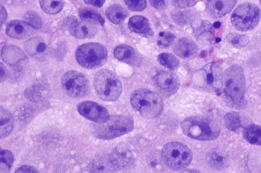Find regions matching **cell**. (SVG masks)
Here are the masks:
<instances>
[{
	"label": "cell",
	"mask_w": 261,
	"mask_h": 173,
	"mask_svg": "<svg viewBox=\"0 0 261 173\" xmlns=\"http://www.w3.org/2000/svg\"><path fill=\"white\" fill-rule=\"evenodd\" d=\"M223 86L228 106L243 109L246 106L244 98L246 82L242 67L233 64L223 74Z\"/></svg>",
	"instance_id": "obj_1"
},
{
	"label": "cell",
	"mask_w": 261,
	"mask_h": 173,
	"mask_svg": "<svg viewBox=\"0 0 261 173\" xmlns=\"http://www.w3.org/2000/svg\"><path fill=\"white\" fill-rule=\"evenodd\" d=\"M187 136L199 141H211L217 138L220 132L218 123L209 118L196 116L185 119L181 123Z\"/></svg>",
	"instance_id": "obj_2"
},
{
	"label": "cell",
	"mask_w": 261,
	"mask_h": 173,
	"mask_svg": "<svg viewBox=\"0 0 261 173\" xmlns=\"http://www.w3.org/2000/svg\"><path fill=\"white\" fill-rule=\"evenodd\" d=\"M132 119L123 115H111L103 122L91 124V131L96 138L111 140L130 132L133 128Z\"/></svg>",
	"instance_id": "obj_3"
},
{
	"label": "cell",
	"mask_w": 261,
	"mask_h": 173,
	"mask_svg": "<svg viewBox=\"0 0 261 173\" xmlns=\"http://www.w3.org/2000/svg\"><path fill=\"white\" fill-rule=\"evenodd\" d=\"M130 103L133 108L146 119L158 117L163 108L161 97L156 93L144 88L136 90L132 93Z\"/></svg>",
	"instance_id": "obj_4"
},
{
	"label": "cell",
	"mask_w": 261,
	"mask_h": 173,
	"mask_svg": "<svg viewBox=\"0 0 261 173\" xmlns=\"http://www.w3.org/2000/svg\"><path fill=\"white\" fill-rule=\"evenodd\" d=\"M93 87L97 95L106 101H114L120 96L122 86L117 75L107 69L98 71L93 79Z\"/></svg>",
	"instance_id": "obj_5"
},
{
	"label": "cell",
	"mask_w": 261,
	"mask_h": 173,
	"mask_svg": "<svg viewBox=\"0 0 261 173\" xmlns=\"http://www.w3.org/2000/svg\"><path fill=\"white\" fill-rule=\"evenodd\" d=\"M223 73L221 66L210 62L197 71L193 75V83L199 88L210 92L219 91L223 86Z\"/></svg>",
	"instance_id": "obj_6"
},
{
	"label": "cell",
	"mask_w": 261,
	"mask_h": 173,
	"mask_svg": "<svg viewBox=\"0 0 261 173\" xmlns=\"http://www.w3.org/2000/svg\"><path fill=\"white\" fill-rule=\"evenodd\" d=\"M161 155L166 165L175 170L185 168L192 159L191 150L187 145L178 142H172L165 145Z\"/></svg>",
	"instance_id": "obj_7"
},
{
	"label": "cell",
	"mask_w": 261,
	"mask_h": 173,
	"mask_svg": "<svg viewBox=\"0 0 261 173\" xmlns=\"http://www.w3.org/2000/svg\"><path fill=\"white\" fill-rule=\"evenodd\" d=\"M75 56L78 63L83 67L95 69L106 62L107 50L100 43H85L77 48Z\"/></svg>",
	"instance_id": "obj_8"
},
{
	"label": "cell",
	"mask_w": 261,
	"mask_h": 173,
	"mask_svg": "<svg viewBox=\"0 0 261 173\" xmlns=\"http://www.w3.org/2000/svg\"><path fill=\"white\" fill-rule=\"evenodd\" d=\"M260 18V10L256 5L244 3L234 10L230 19L236 29L245 32L254 29L258 23Z\"/></svg>",
	"instance_id": "obj_9"
},
{
	"label": "cell",
	"mask_w": 261,
	"mask_h": 173,
	"mask_svg": "<svg viewBox=\"0 0 261 173\" xmlns=\"http://www.w3.org/2000/svg\"><path fill=\"white\" fill-rule=\"evenodd\" d=\"M61 84L64 92L72 98H82L89 90V82L86 77L75 71L65 73L62 77Z\"/></svg>",
	"instance_id": "obj_10"
},
{
	"label": "cell",
	"mask_w": 261,
	"mask_h": 173,
	"mask_svg": "<svg viewBox=\"0 0 261 173\" xmlns=\"http://www.w3.org/2000/svg\"><path fill=\"white\" fill-rule=\"evenodd\" d=\"M77 110L83 117L95 123L103 122L110 116L105 107L92 101L79 103L77 105Z\"/></svg>",
	"instance_id": "obj_11"
},
{
	"label": "cell",
	"mask_w": 261,
	"mask_h": 173,
	"mask_svg": "<svg viewBox=\"0 0 261 173\" xmlns=\"http://www.w3.org/2000/svg\"><path fill=\"white\" fill-rule=\"evenodd\" d=\"M109 159L116 169L126 170L134 163L132 152L126 144H118L109 156Z\"/></svg>",
	"instance_id": "obj_12"
},
{
	"label": "cell",
	"mask_w": 261,
	"mask_h": 173,
	"mask_svg": "<svg viewBox=\"0 0 261 173\" xmlns=\"http://www.w3.org/2000/svg\"><path fill=\"white\" fill-rule=\"evenodd\" d=\"M153 82L160 92L167 96L174 94L179 86L178 77L165 71L158 73L153 77Z\"/></svg>",
	"instance_id": "obj_13"
},
{
	"label": "cell",
	"mask_w": 261,
	"mask_h": 173,
	"mask_svg": "<svg viewBox=\"0 0 261 173\" xmlns=\"http://www.w3.org/2000/svg\"><path fill=\"white\" fill-rule=\"evenodd\" d=\"M35 29L27 22L14 20L7 24L6 31L7 35L12 38L24 39L31 36Z\"/></svg>",
	"instance_id": "obj_14"
},
{
	"label": "cell",
	"mask_w": 261,
	"mask_h": 173,
	"mask_svg": "<svg viewBox=\"0 0 261 173\" xmlns=\"http://www.w3.org/2000/svg\"><path fill=\"white\" fill-rule=\"evenodd\" d=\"M206 160L213 168L218 170L226 169L229 164L228 153L220 148H216L209 151Z\"/></svg>",
	"instance_id": "obj_15"
},
{
	"label": "cell",
	"mask_w": 261,
	"mask_h": 173,
	"mask_svg": "<svg viewBox=\"0 0 261 173\" xmlns=\"http://www.w3.org/2000/svg\"><path fill=\"white\" fill-rule=\"evenodd\" d=\"M69 29L73 36L80 39L93 38L97 30L95 23L85 20L81 22L77 20Z\"/></svg>",
	"instance_id": "obj_16"
},
{
	"label": "cell",
	"mask_w": 261,
	"mask_h": 173,
	"mask_svg": "<svg viewBox=\"0 0 261 173\" xmlns=\"http://www.w3.org/2000/svg\"><path fill=\"white\" fill-rule=\"evenodd\" d=\"M236 2V0H209L207 9L214 18H220L229 13Z\"/></svg>",
	"instance_id": "obj_17"
},
{
	"label": "cell",
	"mask_w": 261,
	"mask_h": 173,
	"mask_svg": "<svg viewBox=\"0 0 261 173\" xmlns=\"http://www.w3.org/2000/svg\"><path fill=\"white\" fill-rule=\"evenodd\" d=\"M26 52L31 56L41 58L45 56L47 49V45L45 39L41 37L32 38L24 43Z\"/></svg>",
	"instance_id": "obj_18"
},
{
	"label": "cell",
	"mask_w": 261,
	"mask_h": 173,
	"mask_svg": "<svg viewBox=\"0 0 261 173\" xmlns=\"http://www.w3.org/2000/svg\"><path fill=\"white\" fill-rule=\"evenodd\" d=\"M115 57L119 60L130 65H137L140 62L135 50L127 45H120L114 49Z\"/></svg>",
	"instance_id": "obj_19"
},
{
	"label": "cell",
	"mask_w": 261,
	"mask_h": 173,
	"mask_svg": "<svg viewBox=\"0 0 261 173\" xmlns=\"http://www.w3.org/2000/svg\"><path fill=\"white\" fill-rule=\"evenodd\" d=\"M197 44L191 39L182 38L175 45L173 51L179 57L188 58L195 55L198 51Z\"/></svg>",
	"instance_id": "obj_20"
},
{
	"label": "cell",
	"mask_w": 261,
	"mask_h": 173,
	"mask_svg": "<svg viewBox=\"0 0 261 173\" xmlns=\"http://www.w3.org/2000/svg\"><path fill=\"white\" fill-rule=\"evenodd\" d=\"M1 55L4 61L9 64H14L25 57L21 49L12 45L4 47Z\"/></svg>",
	"instance_id": "obj_21"
},
{
	"label": "cell",
	"mask_w": 261,
	"mask_h": 173,
	"mask_svg": "<svg viewBox=\"0 0 261 173\" xmlns=\"http://www.w3.org/2000/svg\"><path fill=\"white\" fill-rule=\"evenodd\" d=\"M1 137L8 135L14 127V119L11 113L2 106L0 107Z\"/></svg>",
	"instance_id": "obj_22"
},
{
	"label": "cell",
	"mask_w": 261,
	"mask_h": 173,
	"mask_svg": "<svg viewBox=\"0 0 261 173\" xmlns=\"http://www.w3.org/2000/svg\"><path fill=\"white\" fill-rule=\"evenodd\" d=\"M128 26L132 31L137 33L145 34L148 32L150 29L148 19L139 15L131 17L128 22Z\"/></svg>",
	"instance_id": "obj_23"
},
{
	"label": "cell",
	"mask_w": 261,
	"mask_h": 173,
	"mask_svg": "<svg viewBox=\"0 0 261 173\" xmlns=\"http://www.w3.org/2000/svg\"><path fill=\"white\" fill-rule=\"evenodd\" d=\"M116 169L109 157H97L93 160L89 166V171L91 172H113Z\"/></svg>",
	"instance_id": "obj_24"
},
{
	"label": "cell",
	"mask_w": 261,
	"mask_h": 173,
	"mask_svg": "<svg viewBox=\"0 0 261 173\" xmlns=\"http://www.w3.org/2000/svg\"><path fill=\"white\" fill-rule=\"evenodd\" d=\"M108 19L114 24L122 22L128 16L127 11L121 6L114 4L109 7L106 11Z\"/></svg>",
	"instance_id": "obj_25"
},
{
	"label": "cell",
	"mask_w": 261,
	"mask_h": 173,
	"mask_svg": "<svg viewBox=\"0 0 261 173\" xmlns=\"http://www.w3.org/2000/svg\"><path fill=\"white\" fill-rule=\"evenodd\" d=\"M243 136L248 143L261 146V126L256 124L248 126L243 130Z\"/></svg>",
	"instance_id": "obj_26"
},
{
	"label": "cell",
	"mask_w": 261,
	"mask_h": 173,
	"mask_svg": "<svg viewBox=\"0 0 261 173\" xmlns=\"http://www.w3.org/2000/svg\"><path fill=\"white\" fill-rule=\"evenodd\" d=\"M193 28L195 36L199 41L203 40L204 38H207L213 33L212 25L207 21L196 22L193 25Z\"/></svg>",
	"instance_id": "obj_27"
},
{
	"label": "cell",
	"mask_w": 261,
	"mask_h": 173,
	"mask_svg": "<svg viewBox=\"0 0 261 173\" xmlns=\"http://www.w3.org/2000/svg\"><path fill=\"white\" fill-rule=\"evenodd\" d=\"M79 15L82 20L93 22L103 26L105 19L97 12L88 8H83L79 11Z\"/></svg>",
	"instance_id": "obj_28"
},
{
	"label": "cell",
	"mask_w": 261,
	"mask_h": 173,
	"mask_svg": "<svg viewBox=\"0 0 261 173\" xmlns=\"http://www.w3.org/2000/svg\"><path fill=\"white\" fill-rule=\"evenodd\" d=\"M39 2L42 10L49 14L59 13L63 6L62 0H39Z\"/></svg>",
	"instance_id": "obj_29"
},
{
	"label": "cell",
	"mask_w": 261,
	"mask_h": 173,
	"mask_svg": "<svg viewBox=\"0 0 261 173\" xmlns=\"http://www.w3.org/2000/svg\"><path fill=\"white\" fill-rule=\"evenodd\" d=\"M224 123L226 128L232 131H237L242 127L240 116L236 112H230L224 116Z\"/></svg>",
	"instance_id": "obj_30"
},
{
	"label": "cell",
	"mask_w": 261,
	"mask_h": 173,
	"mask_svg": "<svg viewBox=\"0 0 261 173\" xmlns=\"http://www.w3.org/2000/svg\"><path fill=\"white\" fill-rule=\"evenodd\" d=\"M158 60L161 65L171 70H175L179 66L177 58L169 53H160L158 56Z\"/></svg>",
	"instance_id": "obj_31"
},
{
	"label": "cell",
	"mask_w": 261,
	"mask_h": 173,
	"mask_svg": "<svg viewBox=\"0 0 261 173\" xmlns=\"http://www.w3.org/2000/svg\"><path fill=\"white\" fill-rule=\"evenodd\" d=\"M14 160L13 153L7 149L1 150L0 152V172H8L11 168Z\"/></svg>",
	"instance_id": "obj_32"
},
{
	"label": "cell",
	"mask_w": 261,
	"mask_h": 173,
	"mask_svg": "<svg viewBox=\"0 0 261 173\" xmlns=\"http://www.w3.org/2000/svg\"><path fill=\"white\" fill-rule=\"evenodd\" d=\"M226 39L230 44L238 48L246 46L249 41L247 36L240 34L235 32L228 34L226 36Z\"/></svg>",
	"instance_id": "obj_33"
},
{
	"label": "cell",
	"mask_w": 261,
	"mask_h": 173,
	"mask_svg": "<svg viewBox=\"0 0 261 173\" xmlns=\"http://www.w3.org/2000/svg\"><path fill=\"white\" fill-rule=\"evenodd\" d=\"M175 38L174 34L170 31L160 32L157 43L160 47L166 48L172 44Z\"/></svg>",
	"instance_id": "obj_34"
},
{
	"label": "cell",
	"mask_w": 261,
	"mask_h": 173,
	"mask_svg": "<svg viewBox=\"0 0 261 173\" xmlns=\"http://www.w3.org/2000/svg\"><path fill=\"white\" fill-rule=\"evenodd\" d=\"M26 21L35 29L41 28L42 22L41 17L37 13L33 11H29L24 15Z\"/></svg>",
	"instance_id": "obj_35"
},
{
	"label": "cell",
	"mask_w": 261,
	"mask_h": 173,
	"mask_svg": "<svg viewBox=\"0 0 261 173\" xmlns=\"http://www.w3.org/2000/svg\"><path fill=\"white\" fill-rule=\"evenodd\" d=\"M42 89L40 86L35 85L32 86L24 92L26 97L30 100L38 101L42 98Z\"/></svg>",
	"instance_id": "obj_36"
},
{
	"label": "cell",
	"mask_w": 261,
	"mask_h": 173,
	"mask_svg": "<svg viewBox=\"0 0 261 173\" xmlns=\"http://www.w3.org/2000/svg\"><path fill=\"white\" fill-rule=\"evenodd\" d=\"M128 8L133 11H141L146 7V0H124Z\"/></svg>",
	"instance_id": "obj_37"
},
{
	"label": "cell",
	"mask_w": 261,
	"mask_h": 173,
	"mask_svg": "<svg viewBox=\"0 0 261 173\" xmlns=\"http://www.w3.org/2000/svg\"><path fill=\"white\" fill-rule=\"evenodd\" d=\"M199 0H172L173 4L179 8H187L195 5Z\"/></svg>",
	"instance_id": "obj_38"
},
{
	"label": "cell",
	"mask_w": 261,
	"mask_h": 173,
	"mask_svg": "<svg viewBox=\"0 0 261 173\" xmlns=\"http://www.w3.org/2000/svg\"><path fill=\"white\" fill-rule=\"evenodd\" d=\"M15 172H39L38 170L34 166L24 165L16 169Z\"/></svg>",
	"instance_id": "obj_39"
},
{
	"label": "cell",
	"mask_w": 261,
	"mask_h": 173,
	"mask_svg": "<svg viewBox=\"0 0 261 173\" xmlns=\"http://www.w3.org/2000/svg\"><path fill=\"white\" fill-rule=\"evenodd\" d=\"M152 7L158 10H163L166 8V0H149Z\"/></svg>",
	"instance_id": "obj_40"
},
{
	"label": "cell",
	"mask_w": 261,
	"mask_h": 173,
	"mask_svg": "<svg viewBox=\"0 0 261 173\" xmlns=\"http://www.w3.org/2000/svg\"><path fill=\"white\" fill-rule=\"evenodd\" d=\"M173 19L174 20L175 22L181 25L185 24L186 21V18L181 12H178L174 14Z\"/></svg>",
	"instance_id": "obj_41"
},
{
	"label": "cell",
	"mask_w": 261,
	"mask_h": 173,
	"mask_svg": "<svg viewBox=\"0 0 261 173\" xmlns=\"http://www.w3.org/2000/svg\"><path fill=\"white\" fill-rule=\"evenodd\" d=\"M8 72L6 67L1 62V82L3 83L7 78Z\"/></svg>",
	"instance_id": "obj_42"
},
{
	"label": "cell",
	"mask_w": 261,
	"mask_h": 173,
	"mask_svg": "<svg viewBox=\"0 0 261 173\" xmlns=\"http://www.w3.org/2000/svg\"><path fill=\"white\" fill-rule=\"evenodd\" d=\"M87 4L96 7H101L105 3V0H84Z\"/></svg>",
	"instance_id": "obj_43"
},
{
	"label": "cell",
	"mask_w": 261,
	"mask_h": 173,
	"mask_svg": "<svg viewBox=\"0 0 261 173\" xmlns=\"http://www.w3.org/2000/svg\"><path fill=\"white\" fill-rule=\"evenodd\" d=\"M7 14L5 8L2 5H1V25L5 22L7 18Z\"/></svg>",
	"instance_id": "obj_44"
},
{
	"label": "cell",
	"mask_w": 261,
	"mask_h": 173,
	"mask_svg": "<svg viewBox=\"0 0 261 173\" xmlns=\"http://www.w3.org/2000/svg\"><path fill=\"white\" fill-rule=\"evenodd\" d=\"M220 25H221V23L219 22H216L214 24V26L216 28H218L220 26Z\"/></svg>",
	"instance_id": "obj_45"
},
{
	"label": "cell",
	"mask_w": 261,
	"mask_h": 173,
	"mask_svg": "<svg viewBox=\"0 0 261 173\" xmlns=\"http://www.w3.org/2000/svg\"><path fill=\"white\" fill-rule=\"evenodd\" d=\"M206 55V52L205 51H203L202 52H201V54H200V56L201 57H205Z\"/></svg>",
	"instance_id": "obj_46"
},
{
	"label": "cell",
	"mask_w": 261,
	"mask_h": 173,
	"mask_svg": "<svg viewBox=\"0 0 261 173\" xmlns=\"http://www.w3.org/2000/svg\"><path fill=\"white\" fill-rule=\"evenodd\" d=\"M220 41V39H219V38H217V39H216V42H219Z\"/></svg>",
	"instance_id": "obj_47"
},
{
	"label": "cell",
	"mask_w": 261,
	"mask_h": 173,
	"mask_svg": "<svg viewBox=\"0 0 261 173\" xmlns=\"http://www.w3.org/2000/svg\"><path fill=\"white\" fill-rule=\"evenodd\" d=\"M259 1H260V4H261V0H259Z\"/></svg>",
	"instance_id": "obj_48"
}]
</instances>
